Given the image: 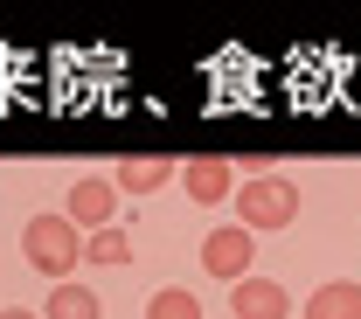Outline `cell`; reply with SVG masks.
<instances>
[{"label": "cell", "mask_w": 361, "mask_h": 319, "mask_svg": "<svg viewBox=\"0 0 361 319\" xmlns=\"http://www.w3.org/2000/svg\"><path fill=\"white\" fill-rule=\"evenodd\" d=\"M236 229H292L299 223V201H306V187L285 181V174H250V181H236Z\"/></svg>", "instance_id": "6da1fadb"}, {"label": "cell", "mask_w": 361, "mask_h": 319, "mask_svg": "<svg viewBox=\"0 0 361 319\" xmlns=\"http://www.w3.org/2000/svg\"><path fill=\"white\" fill-rule=\"evenodd\" d=\"M21 257H28L42 277L70 284V271L84 264V236L63 223V215H28V229H21Z\"/></svg>", "instance_id": "7a4b0ae2"}, {"label": "cell", "mask_w": 361, "mask_h": 319, "mask_svg": "<svg viewBox=\"0 0 361 319\" xmlns=\"http://www.w3.org/2000/svg\"><path fill=\"white\" fill-rule=\"evenodd\" d=\"M111 208H118V187L97 181V174H77V181L63 187V223L77 229H111Z\"/></svg>", "instance_id": "3957f363"}, {"label": "cell", "mask_w": 361, "mask_h": 319, "mask_svg": "<svg viewBox=\"0 0 361 319\" xmlns=\"http://www.w3.org/2000/svg\"><path fill=\"white\" fill-rule=\"evenodd\" d=\"M250 257H257V243H250V229H236V223H223V229L202 236V271L223 277V284L250 277Z\"/></svg>", "instance_id": "277c9868"}, {"label": "cell", "mask_w": 361, "mask_h": 319, "mask_svg": "<svg viewBox=\"0 0 361 319\" xmlns=\"http://www.w3.org/2000/svg\"><path fill=\"white\" fill-rule=\"evenodd\" d=\"M174 181H180V194H188L195 208H216V201L236 194V167H229L223 153H202V160H188V167H180Z\"/></svg>", "instance_id": "5b68a950"}, {"label": "cell", "mask_w": 361, "mask_h": 319, "mask_svg": "<svg viewBox=\"0 0 361 319\" xmlns=\"http://www.w3.org/2000/svg\"><path fill=\"white\" fill-rule=\"evenodd\" d=\"M229 313H236V319H292V292L250 271V277L229 284Z\"/></svg>", "instance_id": "8992f818"}, {"label": "cell", "mask_w": 361, "mask_h": 319, "mask_svg": "<svg viewBox=\"0 0 361 319\" xmlns=\"http://www.w3.org/2000/svg\"><path fill=\"white\" fill-rule=\"evenodd\" d=\"M174 174H180L174 160H160V153H133V160L111 167V187H118V194H153V187L174 181Z\"/></svg>", "instance_id": "52a82bcc"}, {"label": "cell", "mask_w": 361, "mask_h": 319, "mask_svg": "<svg viewBox=\"0 0 361 319\" xmlns=\"http://www.w3.org/2000/svg\"><path fill=\"white\" fill-rule=\"evenodd\" d=\"M306 319H361V284L355 277H334L306 299Z\"/></svg>", "instance_id": "ba28073f"}, {"label": "cell", "mask_w": 361, "mask_h": 319, "mask_svg": "<svg viewBox=\"0 0 361 319\" xmlns=\"http://www.w3.org/2000/svg\"><path fill=\"white\" fill-rule=\"evenodd\" d=\"M42 319H104V299L84 292V284H56L49 306H42Z\"/></svg>", "instance_id": "9c48e42d"}, {"label": "cell", "mask_w": 361, "mask_h": 319, "mask_svg": "<svg viewBox=\"0 0 361 319\" xmlns=\"http://www.w3.org/2000/svg\"><path fill=\"white\" fill-rule=\"evenodd\" d=\"M84 264H111V271L133 264V236H126V229H90L84 236Z\"/></svg>", "instance_id": "30bf717a"}, {"label": "cell", "mask_w": 361, "mask_h": 319, "mask_svg": "<svg viewBox=\"0 0 361 319\" xmlns=\"http://www.w3.org/2000/svg\"><path fill=\"white\" fill-rule=\"evenodd\" d=\"M146 319H202V299H195V292H180V284H167V292H153V299H146Z\"/></svg>", "instance_id": "8fae6325"}, {"label": "cell", "mask_w": 361, "mask_h": 319, "mask_svg": "<svg viewBox=\"0 0 361 319\" xmlns=\"http://www.w3.org/2000/svg\"><path fill=\"white\" fill-rule=\"evenodd\" d=\"M0 319H42V313H28V306H7V313H0Z\"/></svg>", "instance_id": "7c38bea8"}]
</instances>
